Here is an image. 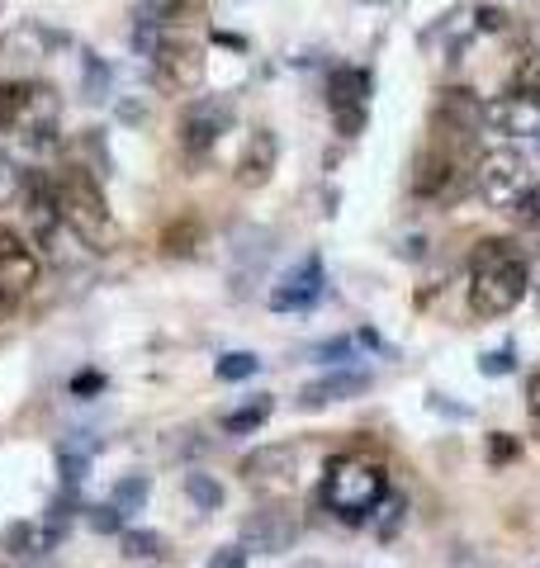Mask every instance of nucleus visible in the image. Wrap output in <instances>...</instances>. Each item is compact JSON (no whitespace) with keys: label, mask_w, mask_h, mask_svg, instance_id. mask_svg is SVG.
<instances>
[{"label":"nucleus","mask_w":540,"mask_h":568,"mask_svg":"<svg viewBox=\"0 0 540 568\" xmlns=\"http://www.w3.org/2000/svg\"><path fill=\"white\" fill-rule=\"evenodd\" d=\"M526 289H531V266H526L522 247H512L507 237L479 242L469 261V308L479 318H503L522 303Z\"/></svg>","instance_id":"f257e3e1"},{"label":"nucleus","mask_w":540,"mask_h":568,"mask_svg":"<svg viewBox=\"0 0 540 568\" xmlns=\"http://www.w3.org/2000/svg\"><path fill=\"white\" fill-rule=\"evenodd\" d=\"M57 218L90 251H114L124 242V232H119V223H114V213L105 204L100 180L81 171V166H72V161L57 171Z\"/></svg>","instance_id":"f03ea898"},{"label":"nucleus","mask_w":540,"mask_h":568,"mask_svg":"<svg viewBox=\"0 0 540 568\" xmlns=\"http://www.w3.org/2000/svg\"><path fill=\"white\" fill-rule=\"evenodd\" d=\"M384 493H389V479H384V469L375 460H365V455H337V460H327L323 507L337 521H346V526L370 521L375 507L384 502Z\"/></svg>","instance_id":"7ed1b4c3"},{"label":"nucleus","mask_w":540,"mask_h":568,"mask_svg":"<svg viewBox=\"0 0 540 568\" xmlns=\"http://www.w3.org/2000/svg\"><path fill=\"white\" fill-rule=\"evenodd\" d=\"M474 190H479V199H484L488 209L512 213L517 209V199L531 190V171H526L522 152H512V147L484 152L479 166H474Z\"/></svg>","instance_id":"20e7f679"},{"label":"nucleus","mask_w":540,"mask_h":568,"mask_svg":"<svg viewBox=\"0 0 540 568\" xmlns=\"http://www.w3.org/2000/svg\"><path fill=\"white\" fill-rule=\"evenodd\" d=\"M62 43H67V34H57V29L38 24V19H24V24H15L10 34L0 38V71H5L10 81H24V76H34V71L53 57V48H62Z\"/></svg>","instance_id":"39448f33"},{"label":"nucleus","mask_w":540,"mask_h":568,"mask_svg":"<svg viewBox=\"0 0 540 568\" xmlns=\"http://www.w3.org/2000/svg\"><path fill=\"white\" fill-rule=\"evenodd\" d=\"M242 483L261 497H285L299 483V450L294 445H256L242 460Z\"/></svg>","instance_id":"423d86ee"},{"label":"nucleus","mask_w":540,"mask_h":568,"mask_svg":"<svg viewBox=\"0 0 540 568\" xmlns=\"http://www.w3.org/2000/svg\"><path fill=\"white\" fill-rule=\"evenodd\" d=\"M242 550H256V554H285L294 550L299 540V516L289 512L285 502H266L256 507L252 516H242Z\"/></svg>","instance_id":"0eeeda50"},{"label":"nucleus","mask_w":540,"mask_h":568,"mask_svg":"<svg viewBox=\"0 0 540 568\" xmlns=\"http://www.w3.org/2000/svg\"><path fill=\"white\" fill-rule=\"evenodd\" d=\"M228 128H233V100H223V95L190 100L185 114H180V147H185L190 157H204Z\"/></svg>","instance_id":"6e6552de"},{"label":"nucleus","mask_w":540,"mask_h":568,"mask_svg":"<svg viewBox=\"0 0 540 568\" xmlns=\"http://www.w3.org/2000/svg\"><path fill=\"white\" fill-rule=\"evenodd\" d=\"M460 185H465V171H460V152L446 147V138L432 142L413 166V195L417 199H455L460 195Z\"/></svg>","instance_id":"1a4fd4ad"},{"label":"nucleus","mask_w":540,"mask_h":568,"mask_svg":"<svg viewBox=\"0 0 540 568\" xmlns=\"http://www.w3.org/2000/svg\"><path fill=\"white\" fill-rule=\"evenodd\" d=\"M152 76H157L162 90H176V95L199 90V81H204V48L185 43V38H166L162 48L152 53Z\"/></svg>","instance_id":"9d476101"},{"label":"nucleus","mask_w":540,"mask_h":568,"mask_svg":"<svg viewBox=\"0 0 540 568\" xmlns=\"http://www.w3.org/2000/svg\"><path fill=\"white\" fill-rule=\"evenodd\" d=\"M43 275V261H38V251L29 247V237L15 228H5L0 223V289H10V294H29Z\"/></svg>","instance_id":"9b49d317"},{"label":"nucleus","mask_w":540,"mask_h":568,"mask_svg":"<svg viewBox=\"0 0 540 568\" xmlns=\"http://www.w3.org/2000/svg\"><path fill=\"white\" fill-rule=\"evenodd\" d=\"M484 124L498 133V138H536L540 133V100L531 95H517V90H503L498 100L484 105Z\"/></svg>","instance_id":"f8f14e48"},{"label":"nucleus","mask_w":540,"mask_h":568,"mask_svg":"<svg viewBox=\"0 0 540 568\" xmlns=\"http://www.w3.org/2000/svg\"><path fill=\"white\" fill-rule=\"evenodd\" d=\"M318 299H323V261H318V256H304L285 280L270 289V308H275V313H304V308H313Z\"/></svg>","instance_id":"ddd939ff"},{"label":"nucleus","mask_w":540,"mask_h":568,"mask_svg":"<svg viewBox=\"0 0 540 568\" xmlns=\"http://www.w3.org/2000/svg\"><path fill=\"white\" fill-rule=\"evenodd\" d=\"M275 161H280V142H275V133L270 128H256L252 138H247V147H242V157H237V185L242 190H261L270 176H275Z\"/></svg>","instance_id":"4468645a"},{"label":"nucleus","mask_w":540,"mask_h":568,"mask_svg":"<svg viewBox=\"0 0 540 568\" xmlns=\"http://www.w3.org/2000/svg\"><path fill=\"white\" fill-rule=\"evenodd\" d=\"M375 384L370 379V370H332L323 374V379H313V384H304V393H299V408H327V403H346V398H356V393H365Z\"/></svg>","instance_id":"2eb2a0df"},{"label":"nucleus","mask_w":540,"mask_h":568,"mask_svg":"<svg viewBox=\"0 0 540 568\" xmlns=\"http://www.w3.org/2000/svg\"><path fill=\"white\" fill-rule=\"evenodd\" d=\"M270 251H275V237H270L266 228H237L233 232V261L242 270L233 275V289L237 294H247V280H256L261 270H266V261H270Z\"/></svg>","instance_id":"dca6fc26"},{"label":"nucleus","mask_w":540,"mask_h":568,"mask_svg":"<svg viewBox=\"0 0 540 568\" xmlns=\"http://www.w3.org/2000/svg\"><path fill=\"white\" fill-rule=\"evenodd\" d=\"M370 71L360 67H332L327 76V109H351V105H365V95H370Z\"/></svg>","instance_id":"f3484780"},{"label":"nucleus","mask_w":540,"mask_h":568,"mask_svg":"<svg viewBox=\"0 0 540 568\" xmlns=\"http://www.w3.org/2000/svg\"><path fill=\"white\" fill-rule=\"evenodd\" d=\"M162 256H171V261H185V256H195L199 247H204V223H199L195 213H180V218H171L162 228Z\"/></svg>","instance_id":"a211bd4d"},{"label":"nucleus","mask_w":540,"mask_h":568,"mask_svg":"<svg viewBox=\"0 0 540 568\" xmlns=\"http://www.w3.org/2000/svg\"><path fill=\"white\" fill-rule=\"evenodd\" d=\"M95 441H76V436H62L57 441V474H62V488H81V479L90 474V460H95Z\"/></svg>","instance_id":"6ab92c4d"},{"label":"nucleus","mask_w":540,"mask_h":568,"mask_svg":"<svg viewBox=\"0 0 540 568\" xmlns=\"http://www.w3.org/2000/svg\"><path fill=\"white\" fill-rule=\"evenodd\" d=\"M72 152L81 157V161H72V166L90 171L95 180H105L109 171H114V161H109V147H105V133H100V128H86V133L72 142Z\"/></svg>","instance_id":"aec40b11"},{"label":"nucleus","mask_w":540,"mask_h":568,"mask_svg":"<svg viewBox=\"0 0 540 568\" xmlns=\"http://www.w3.org/2000/svg\"><path fill=\"white\" fill-rule=\"evenodd\" d=\"M133 15L171 29V24H195L190 15H199V5L195 0H133Z\"/></svg>","instance_id":"412c9836"},{"label":"nucleus","mask_w":540,"mask_h":568,"mask_svg":"<svg viewBox=\"0 0 540 568\" xmlns=\"http://www.w3.org/2000/svg\"><path fill=\"white\" fill-rule=\"evenodd\" d=\"M270 412H275V398H270V393H256L242 408L223 412V431H228V436H247V431H256V426L266 422Z\"/></svg>","instance_id":"4be33fe9"},{"label":"nucleus","mask_w":540,"mask_h":568,"mask_svg":"<svg viewBox=\"0 0 540 568\" xmlns=\"http://www.w3.org/2000/svg\"><path fill=\"white\" fill-rule=\"evenodd\" d=\"M147 497H152V479L147 474H124V479L114 483V493H109V507L119 516H133L147 507Z\"/></svg>","instance_id":"5701e85b"},{"label":"nucleus","mask_w":540,"mask_h":568,"mask_svg":"<svg viewBox=\"0 0 540 568\" xmlns=\"http://www.w3.org/2000/svg\"><path fill=\"white\" fill-rule=\"evenodd\" d=\"M119 550L133 564H157V559H166V540L157 531H124L119 535Z\"/></svg>","instance_id":"b1692460"},{"label":"nucleus","mask_w":540,"mask_h":568,"mask_svg":"<svg viewBox=\"0 0 540 568\" xmlns=\"http://www.w3.org/2000/svg\"><path fill=\"white\" fill-rule=\"evenodd\" d=\"M0 554H10V559H34V554H43V535H38L29 521H15V526L0 531Z\"/></svg>","instance_id":"393cba45"},{"label":"nucleus","mask_w":540,"mask_h":568,"mask_svg":"<svg viewBox=\"0 0 540 568\" xmlns=\"http://www.w3.org/2000/svg\"><path fill=\"white\" fill-rule=\"evenodd\" d=\"M185 497L195 502L199 512H218V507H223V483H218L214 474H204V469H190V474H185Z\"/></svg>","instance_id":"a878e982"},{"label":"nucleus","mask_w":540,"mask_h":568,"mask_svg":"<svg viewBox=\"0 0 540 568\" xmlns=\"http://www.w3.org/2000/svg\"><path fill=\"white\" fill-rule=\"evenodd\" d=\"M29 86L34 81H0V128H19L24 109H29Z\"/></svg>","instance_id":"bb28decb"},{"label":"nucleus","mask_w":540,"mask_h":568,"mask_svg":"<svg viewBox=\"0 0 540 568\" xmlns=\"http://www.w3.org/2000/svg\"><path fill=\"white\" fill-rule=\"evenodd\" d=\"M81 95H86L90 105L109 100V62H105V57L86 53V62H81Z\"/></svg>","instance_id":"cd10ccee"},{"label":"nucleus","mask_w":540,"mask_h":568,"mask_svg":"<svg viewBox=\"0 0 540 568\" xmlns=\"http://www.w3.org/2000/svg\"><path fill=\"white\" fill-rule=\"evenodd\" d=\"M256 370H261V355H252V351H228V355H218V365H214V374L223 384H242Z\"/></svg>","instance_id":"c85d7f7f"},{"label":"nucleus","mask_w":540,"mask_h":568,"mask_svg":"<svg viewBox=\"0 0 540 568\" xmlns=\"http://www.w3.org/2000/svg\"><path fill=\"white\" fill-rule=\"evenodd\" d=\"M517 95H531V100H540V53L531 48V53L517 57V67H512V86Z\"/></svg>","instance_id":"c756f323"},{"label":"nucleus","mask_w":540,"mask_h":568,"mask_svg":"<svg viewBox=\"0 0 540 568\" xmlns=\"http://www.w3.org/2000/svg\"><path fill=\"white\" fill-rule=\"evenodd\" d=\"M313 360L342 370L346 360H356V337H332V341H323V346H313Z\"/></svg>","instance_id":"7c9ffc66"},{"label":"nucleus","mask_w":540,"mask_h":568,"mask_svg":"<svg viewBox=\"0 0 540 568\" xmlns=\"http://www.w3.org/2000/svg\"><path fill=\"white\" fill-rule=\"evenodd\" d=\"M403 516H408V502L384 493V502H379V526H375L379 540H394V531H398V521H403Z\"/></svg>","instance_id":"2f4dec72"},{"label":"nucleus","mask_w":540,"mask_h":568,"mask_svg":"<svg viewBox=\"0 0 540 568\" xmlns=\"http://www.w3.org/2000/svg\"><path fill=\"white\" fill-rule=\"evenodd\" d=\"M86 521H90V531L95 535H124V516L114 512V507H86Z\"/></svg>","instance_id":"473e14b6"},{"label":"nucleus","mask_w":540,"mask_h":568,"mask_svg":"<svg viewBox=\"0 0 540 568\" xmlns=\"http://www.w3.org/2000/svg\"><path fill=\"white\" fill-rule=\"evenodd\" d=\"M19 185H24V171L10 157H0V209H10L19 199Z\"/></svg>","instance_id":"72a5a7b5"},{"label":"nucleus","mask_w":540,"mask_h":568,"mask_svg":"<svg viewBox=\"0 0 540 568\" xmlns=\"http://www.w3.org/2000/svg\"><path fill=\"white\" fill-rule=\"evenodd\" d=\"M512 218L522 223V228H540V185H531L522 199H517V209H512Z\"/></svg>","instance_id":"f704fd0d"},{"label":"nucleus","mask_w":540,"mask_h":568,"mask_svg":"<svg viewBox=\"0 0 540 568\" xmlns=\"http://www.w3.org/2000/svg\"><path fill=\"white\" fill-rule=\"evenodd\" d=\"M332 124L342 138H356L360 128H365V105H351V109H332Z\"/></svg>","instance_id":"c9c22d12"},{"label":"nucleus","mask_w":540,"mask_h":568,"mask_svg":"<svg viewBox=\"0 0 540 568\" xmlns=\"http://www.w3.org/2000/svg\"><path fill=\"white\" fill-rule=\"evenodd\" d=\"M517 450H522V445L512 441V436H507V431H493V436H488V460H493V464H507V460H517Z\"/></svg>","instance_id":"e433bc0d"},{"label":"nucleus","mask_w":540,"mask_h":568,"mask_svg":"<svg viewBox=\"0 0 540 568\" xmlns=\"http://www.w3.org/2000/svg\"><path fill=\"white\" fill-rule=\"evenodd\" d=\"M479 370L488 374V379H498V374H512V351H488V355H479Z\"/></svg>","instance_id":"4c0bfd02"},{"label":"nucleus","mask_w":540,"mask_h":568,"mask_svg":"<svg viewBox=\"0 0 540 568\" xmlns=\"http://www.w3.org/2000/svg\"><path fill=\"white\" fill-rule=\"evenodd\" d=\"M209 568H247V550L242 545H223L209 554Z\"/></svg>","instance_id":"58836bf2"},{"label":"nucleus","mask_w":540,"mask_h":568,"mask_svg":"<svg viewBox=\"0 0 540 568\" xmlns=\"http://www.w3.org/2000/svg\"><path fill=\"white\" fill-rule=\"evenodd\" d=\"M100 389H105V374H100V370H81V374L72 379V393H76V398H90V393H100Z\"/></svg>","instance_id":"ea45409f"},{"label":"nucleus","mask_w":540,"mask_h":568,"mask_svg":"<svg viewBox=\"0 0 540 568\" xmlns=\"http://www.w3.org/2000/svg\"><path fill=\"white\" fill-rule=\"evenodd\" d=\"M119 119L124 124H147V105L143 100H119Z\"/></svg>","instance_id":"a19ab883"},{"label":"nucleus","mask_w":540,"mask_h":568,"mask_svg":"<svg viewBox=\"0 0 540 568\" xmlns=\"http://www.w3.org/2000/svg\"><path fill=\"white\" fill-rule=\"evenodd\" d=\"M526 408H531V417L540 422V370L526 379Z\"/></svg>","instance_id":"79ce46f5"},{"label":"nucleus","mask_w":540,"mask_h":568,"mask_svg":"<svg viewBox=\"0 0 540 568\" xmlns=\"http://www.w3.org/2000/svg\"><path fill=\"white\" fill-rule=\"evenodd\" d=\"M19 303H24L19 294H10V289H0V322H10V318H15V313H19Z\"/></svg>","instance_id":"37998d69"},{"label":"nucleus","mask_w":540,"mask_h":568,"mask_svg":"<svg viewBox=\"0 0 540 568\" xmlns=\"http://www.w3.org/2000/svg\"><path fill=\"white\" fill-rule=\"evenodd\" d=\"M503 24H507L503 10H493V5H488V10H479V29H503Z\"/></svg>","instance_id":"c03bdc74"},{"label":"nucleus","mask_w":540,"mask_h":568,"mask_svg":"<svg viewBox=\"0 0 540 568\" xmlns=\"http://www.w3.org/2000/svg\"><path fill=\"white\" fill-rule=\"evenodd\" d=\"M214 43H223V48H237V53L247 48V43H242V38H237V34H214Z\"/></svg>","instance_id":"a18cd8bd"},{"label":"nucleus","mask_w":540,"mask_h":568,"mask_svg":"<svg viewBox=\"0 0 540 568\" xmlns=\"http://www.w3.org/2000/svg\"><path fill=\"white\" fill-rule=\"evenodd\" d=\"M531 289H536V299H540V256H536V266H531Z\"/></svg>","instance_id":"49530a36"},{"label":"nucleus","mask_w":540,"mask_h":568,"mask_svg":"<svg viewBox=\"0 0 540 568\" xmlns=\"http://www.w3.org/2000/svg\"><path fill=\"white\" fill-rule=\"evenodd\" d=\"M536 147H540V133H536Z\"/></svg>","instance_id":"de8ad7c7"},{"label":"nucleus","mask_w":540,"mask_h":568,"mask_svg":"<svg viewBox=\"0 0 540 568\" xmlns=\"http://www.w3.org/2000/svg\"><path fill=\"white\" fill-rule=\"evenodd\" d=\"M19 568H24V564H19Z\"/></svg>","instance_id":"09e8293b"}]
</instances>
